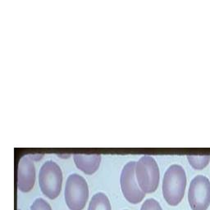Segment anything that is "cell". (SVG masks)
<instances>
[{"label":"cell","mask_w":210,"mask_h":210,"mask_svg":"<svg viewBox=\"0 0 210 210\" xmlns=\"http://www.w3.org/2000/svg\"><path fill=\"white\" fill-rule=\"evenodd\" d=\"M186 183V174L181 166L173 164L167 168L163 180V195L169 205L176 206L181 203Z\"/></svg>","instance_id":"cell-1"},{"label":"cell","mask_w":210,"mask_h":210,"mask_svg":"<svg viewBox=\"0 0 210 210\" xmlns=\"http://www.w3.org/2000/svg\"><path fill=\"white\" fill-rule=\"evenodd\" d=\"M135 174L138 186L144 193H153L157 190L160 179L159 168L153 157H141L136 163Z\"/></svg>","instance_id":"cell-2"},{"label":"cell","mask_w":210,"mask_h":210,"mask_svg":"<svg viewBox=\"0 0 210 210\" xmlns=\"http://www.w3.org/2000/svg\"><path fill=\"white\" fill-rule=\"evenodd\" d=\"M89 186L86 179L79 174H71L66 181L64 198L70 210H82L89 199Z\"/></svg>","instance_id":"cell-3"},{"label":"cell","mask_w":210,"mask_h":210,"mask_svg":"<svg viewBox=\"0 0 210 210\" xmlns=\"http://www.w3.org/2000/svg\"><path fill=\"white\" fill-rule=\"evenodd\" d=\"M62 185V172L59 164L51 160L45 162L39 173V186L43 195L54 199L60 195Z\"/></svg>","instance_id":"cell-4"},{"label":"cell","mask_w":210,"mask_h":210,"mask_svg":"<svg viewBox=\"0 0 210 210\" xmlns=\"http://www.w3.org/2000/svg\"><path fill=\"white\" fill-rule=\"evenodd\" d=\"M188 201L192 210H207L210 204V181L205 176L198 175L192 179Z\"/></svg>","instance_id":"cell-5"},{"label":"cell","mask_w":210,"mask_h":210,"mask_svg":"<svg viewBox=\"0 0 210 210\" xmlns=\"http://www.w3.org/2000/svg\"><path fill=\"white\" fill-rule=\"evenodd\" d=\"M135 162H129L121 171V189L126 199L131 204H139L145 197V193L140 189L135 174Z\"/></svg>","instance_id":"cell-6"},{"label":"cell","mask_w":210,"mask_h":210,"mask_svg":"<svg viewBox=\"0 0 210 210\" xmlns=\"http://www.w3.org/2000/svg\"><path fill=\"white\" fill-rule=\"evenodd\" d=\"M35 183V167L28 157H23L17 166V189L27 193L33 189Z\"/></svg>","instance_id":"cell-7"},{"label":"cell","mask_w":210,"mask_h":210,"mask_svg":"<svg viewBox=\"0 0 210 210\" xmlns=\"http://www.w3.org/2000/svg\"><path fill=\"white\" fill-rule=\"evenodd\" d=\"M74 162L78 169L87 175H91L97 171L101 162V155L94 154H76L73 155Z\"/></svg>","instance_id":"cell-8"},{"label":"cell","mask_w":210,"mask_h":210,"mask_svg":"<svg viewBox=\"0 0 210 210\" xmlns=\"http://www.w3.org/2000/svg\"><path fill=\"white\" fill-rule=\"evenodd\" d=\"M88 210H112L108 196L102 192L93 195L89 204Z\"/></svg>","instance_id":"cell-9"},{"label":"cell","mask_w":210,"mask_h":210,"mask_svg":"<svg viewBox=\"0 0 210 210\" xmlns=\"http://www.w3.org/2000/svg\"><path fill=\"white\" fill-rule=\"evenodd\" d=\"M187 159L196 170H201L206 167L210 161V155H187Z\"/></svg>","instance_id":"cell-10"},{"label":"cell","mask_w":210,"mask_h":210,"mask_svg":"<svg viewBox=\"0 0 210 210\" xmlns=\"http://www.w3.org/2000/svg\"><path fill=\"white\" fill-rule=\"evenodd\" d=\"M31 210H52V208L45 199L38 198L31 204Z\"/></svg>","instance_id":"cell-11"},{"label":"cell","mask_w":210,"mask_h":210,"mask_svg":"<svg viewBox=\"0 0 210 210\" xmlns=\"http://www.w3.org/2000/svg\"><path fill=\"white\" fill-rule=\"evenodd\" d=\"M140 210H163L159 203L154 199H148L142 204Z\"/></svg>","instance_id":"cell-12"},{"label":"cell","mask_w":210,"mask_h":210,"mask_svg":"<svg viewBox=\"0 0 210 210\" xmlns=\"http://www.w3.org/2000/svg\"><path fill=\"white\" fill-rule=\"evenodd\" d=\"M18 210H21V209H18Z\"/></svg>","instance_id":"cell-13"}]
</instances>
